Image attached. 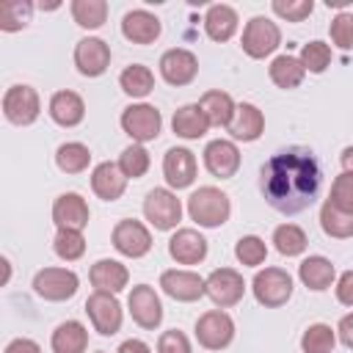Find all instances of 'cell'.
<instances>
[{"mask_svg":"<svg viewBox=\"0 0 353 353\" xmlns=\"http://www.w3.org/2000/svg\"><path fill=\"white\" fill-rule=\"evenodd\" d=\"M339 163H342V171L353 174V146H345L342 154H339Z\"/></svg>","mask_w":353,"mask_h":353,"instance_id":"cell-51","label":"cell"},{"mask_svg":"<svg viewBox=\"0 0 353 353\" xmlns=\"http://www.w3.org/2000/svg\"><path fill=\"white\" fill-rule=\"evenodd\" d=\"M143 215L157 232H171L182 221V201L171 188H152L143 199Z\"/></svg>","mask_w":353,"mask_h":353,"instance_id":"cell-5","label":"cell"},{"mask_svg":"<svg viewBox=\"0 0 353 353\" xmlns=\"http://www.w3.org/2000/svg\"><path fill=\"white\" fill-rule=\"evenodd\" d=\"M41 113V99H39V91L33 85H25V83H17V85H8L6 94H3V116L17 124V127H28L39 119Z\"/></svg>","mask_w":353,"mask_h":353,"instance_id":"cell-8","label":"cell"},{"mask_svg":"<svg viewBox=\"0 0 353 353\" xmlns=\"http://www.w3.org/2000/svg\"><path fill=\"white\" fill-rule=\"evenodd\" d=\"M88 279L97 292H121L130 281V270L119 259H97L88 270Z\"/></svg>","mask_w":353,"mask_h":353,"instance_id":"cell-27","label":"cell"},{"mask_svg":"<svg viewBox=\"0 0 353 353\" xmlns=\"http://www.w3.org/2000/svg\"><path fill=\"white\" fill-rule=\"evenodd\" d=\"M52 353H85L88 350V328L80 320H63L55 325L50 336Z\"/></svg>","mask_w":353,"mask_h":353,"instance_id":"cell-29","label":"cell"},{"mask_svg":"<svg viewBox=\"0 0 353 353\" xmlns=\"http://www.w3.org/2000/svg\"><path fill=\"white\" fill-rule=\"evenodd\" d=\"M204 168L218 179H232L240 171V149L229 138H215L204 146Z\"/></svg>","mask_w":353,"mask_h":353,"instance_id":"cell-18","label":"cell"},{"mask_svg":"<svg viewBox=\"0 0 353 353\" xmlns=\"http://www.w3.org/2000/svg\"><path fill=\"white\" fill-rule=\"evenodd\" d=\"M94 353H105V350H94Z\"/></svg>","mask_w":353,"mask_h":353,"instance_id":"cell-52","label":"cell"},{"mask_svg":"<svg viewBox=\"0 0 353 353\" xmlns=\"http://www.w3.org/2000/svg\"><path fill=\"white\" fill-rule=\"evenodd\" d=\"M157 66H160V77L168 85H176V88L190 85L196 80V74H199V58L190 50H185V47L165 50L160 55V63Z\"/></svg>","mask_w":353,"mask_h":353,"instance_id":"cell-14","label":"cell"},{"mask_svg":"<svg viewBox=\"0 0 353 353\" xmlns=\"http://www.w3.org/2000/svg\"><path fill=\"white\" fill-rule=\"evenodd\" d=\"M52 251L63 262H77L85 254V237H83V232H77V229H58L55 232V240H52Z\"/></svg>","mask_w":353,"mask_h":353,"instance_id":"cell-40","label":"cell"},{"mask_svg":"<svg viewBox=\"0 0 353 353\" xmlns=\"http://www.w3.org/2000/svg\"><path fill=\"white\" fill-rule=\"evenodd\" d=\"M268 74H270V80H273L279 88L290 91V88H298V85L303 83L306 69H303V63H301V58H298V55L284 52V55H276V58L270 61Z\"/></svg>","mask_w":353,"mask_h":353,"instance_id":"cell-31","label":"cell"},{"mask_svg":"<svg viewBox=\"0 0 353 353\" xmlns=\"http://www.w3.org/2000/svg\"><path fill=\"white\" fill-rule=\"evenodd\" d=\"M91 163V149L80 141H66L55 149V165L63 174H83Z\"/></svg>","mask_w":353,"mask_h":353,"instance_id":"cell-34","label":"cell"},{"mask_svg":"<svg viewBox=\"0 0 353 353\" xmlns=\"http://www.w3.org/2000/svg\"><path fill=\"white\" fill-rule=\"evenodd\" d=\"M160 290L168 298L179 301V303H193L201 295H207V281L199 273H193V270L171 268V270H163L160 273Z\"/></svg>","mask_w":353,"mask_h":353,"instance_id":"cell-15","label":"cell"},{"mask_svg":"<svg viewBox=\"0 0 353 353\" xmlns=\"http://www.w3.org/2000/svg\"><path fill=\"white\" fill-rule=\"evenodd\" d=\"M328 201L339 210H347L353 212V174L342 171L334 182H331V193H328Z\"/></svg>","mask_w":353,"mask_h":353,"instance_id":"cell-45","label":"cell"},{"mask_svg":"<svg viewBox=\"0 0 353 353\" xmlns=\"http://www.w3.org/2000/svg\"><path fill=\"white\" fill-rule=\"evenodd\" d=\"M234 256H237V262L245 265V268H259V265L268 259V245H265V240H262L259 234H245V237L237 240Z\"/></svg>","mask_w":353,"mask_h":353,"instance_id":"cell-42","label":"cell"},{"mask_svg":"<svg viewBox=\"0 0 353 353\" xmlns=\"http://www.w3.org/2000/svg\"><path fill=\"white\" fill-rule=\"evenodd\" d=\"M204 281H207V298L215 303V309L237 306L245 295L243 273H237L234 268H215Z\"/></svg>","mask_w":353,"mask_h":353,"instance_id":"cell-12","label":"cell"},{"mask_svg":"<svg viewBox=\"0 0 353 353\" xmlns=\"http://www.w3.org/2000/svg\"><path fill=\"white\" fill-rule=\"evenodd\" d=\"M69 11H72V19H74L83 30H97V28L105 25L110 8H108L105 0H72Z\"/></svg>","mask_w":353,"mask_h":353,"instance_id":"cell-35","label":"cell"},{"mask_svg":"<svg viewBox=\"0 0 353 353\" xmlns=\"http://www.w3.org/2000/svg\"><path fill=\"white\" fill-rule=\"evenodd\" d=\"M237 25H240V17H237V11H234L232 6H226V3H212V6L207 8V14H204V33H207L212 41H218V44L229 41V39L237 33Z\"/></svg>","mask_w":353,"mask_h":353,"instance_id":"cell-28","label":"cell"},{"mask_svg":"<svg viewBox=\"0 0 353 353\" xmlns=\"http://www.w3.org/2000/svg\"><path fill=\"white\" fill-rule=\"evenodd\" d=\"M334 290H336V301H339L342 306H353V270L339 273Z\"/></svg>","mask_w":353,"mask_h":353,"instance_id":"cell-47","label":"cell"},{"mask_svg":"<svg viewBox=\"0 0 353 353\" xmlns=\"http://www.w3.org/2000/svg\"><path fill=\"white\" fill-rule=\"evenodd\" d=\"M152 165V157L146 152L143 143H130L121 154H119V168L127 179H141Z\"/></svg>","mask_w":353,"mask_h":353,"instance_id":"cell-39","label":"cell"},{"mask_svg":"<svg viewBox=\"0 0 353 353\" xmlns=\"http://www.w3.org/2000/svg\"><path fill=\"white\" fill-rule=\"evenodd\" d=\"M3 353H41V345L36 339H28V336H17L6 345Z\"/></svg>","mask_w":353,"mask_h":353,"instance_id":"cell-48","label":"cell"},{"mask_svg":"<svg viewBox=\"0 0 353 353\" xmlns=\"http://www.w3.org/2000/svg\"><path fill=\"white\" fill-rule=\"evenodd\" d=\"M226 130H229L232 141L251 143V141H256V138L265 132V116H262V110H259L256 105L240 102L237 110H234V119H232V124H229Z\"/></svg>","mask_w":353,"mask_h":353,"instance_id":"cell-25","label":"cell"},{"mask_svg":"<svg viewBox=\"0 0 353 353\" xmlns=\"http://www.w3.org/2000/svg\"><path fill=\"white\" fill-rule=\"evenodd\" d=\"M320 226H323V232H325L328 237H334V240H347V237H353V212L339 210V207H334V204L325 199L323 207H320Z\"/></svg>","mask_w":353,"mask_h":353,"instance_id":"cell-33","label":"cell"},{"mask_svg":"<svg viewBox=\"0 0 353 353\" xmlns=\"http://www.w3.org/2000/svg\"><path fill=\"white\" fill-rule=\"evenodd\" d=\"M116 353H152V347L143 339H124Z\"/></svg>","mask_w":353,"mask_h":353,"instance_id":"cell-50","label":"cell"},{"mask_svg":"<svg viewBox=\"0 0 353 353\" xmlns=\"http://www.w3.org/2000/svg\"><path fill=\"white\" fill-rule=\"evenodd\" d=\"M110 243L113 248L121 254V256H130V259H141L152 251V232L146 229V223L135 221V218H121L116 226H113V234H110Z\"/></svg>","mask_w":353,"mask_h":353,"instance_id":"cell-11","label":"cell"},{"mask_svg":"<svg viewBox=\"0 0 353 353\" xmlns=\"http://www.w3.org/2000/svg\"><path fill=\"white\" fill-rule=\"evenodd\" d=\"M251 292L259 306L279 309L292 298V276L284 268H262L251 281Z\"/></svg>","mask_w":353,"mask_h":353,"instance_id":"cell-4","label":"cell"},{"mask_svg":"<svg viewBox=\"0 0 353 353\" xmlns=\"http://www.w3.org/2000/svg\"><path fill=\"white\" fill-rule=\"evenodd\" d=\"M273 245L281 256H301L309 245V237L298 223H281L273 229Z\"/></svg>","mask_w":353,"mask_h":353,"instance_id":"cell-36","label":"cell"},{"mask_svg":"<svg viewBox=\"0 0 353 353\" xmlns=\"http://www.w3.org/2000/svg\"><path fill=\"white\" fill-rule=\"evenodd\" d=\"M196 171H199V163H196V154L185 146H171L163 157V176L168 182L171 190H182V188H190L196 182Z\"/></svg>","mask_w":353,"mask_h":353,"instance_id":"cell-17","label":"cell"},{"mask_svg":"<svg viewBox=\"0 0 353 353\" xmlns=\"http://www.w3.org/2000/svg\"><path fill=\"white\" fill-rule=\"evenodd\" d=\"M121 130L132 138V143H149L160 135L163 130V116L154 105H146V102H135V105H127L121 110Z\"/></svg>","mask_w":353,"mask_h":353,"instance_id":"cell-6","label":"cell"},{"mask_svg":"<svg viewBox=\"0 0 353 353\" xmlns=\"http://www.w3.org/2000/svg\"><path fill=\"white\" fill-rule=\"evenodd\" d=\"M80 287V279L69 268H41L33 276V292L50 303L69 301Z\"/></svg>","mask_w":353,"mask_h":353,"instance_id":"cell-9","label":"cell"},{"mask_svg":"<svg viewBox=\"0 0 353 353\" xmlns=\"http://www.w3.org/2000/svg\"><path fill=\"white\" fill-rule=\"evenodd\" d=\"M298 58H301V63H303L306 72L323 74V72L331 66V44L314 39V41H309V44L301 47V55H298Z\"/></svg>","mask_w":353,"mask_h":353,"instance_id":"cell-41","label":"cell"},{"mask_svg":"<svg viewBox=\"0 0 353 353\" xmlns=\"http://www.w3.org/2000/svg\"><path fill=\"white\" fill-rule=\"evenodd\" d=\"M47 113L58 127H77L85 119V102H83V97L77 91L63 88V91H55L50 97Z\"/></svg>","mask_w":353,"mask_h":353,"instance_id":"cell-22","label":"cell"},{"mask_svg":"<svg viewBox=\"0 0 353 353\" xmlns=\"http://www.w3.org/2000/svg\"><path fill=\"white\" fill-rule=\"evenodd\" d=\"M91 190L102 199V201H116L124 196L127 190V176L121 174L119 163H99L94 171H91Z\"/></svg>","mask_w":353,"mask_h":353,"instance_id":"cell-23","label":"cell"},{"mask_svg":"<svg viewBox=\"0 0 353 353\" xmlns=\"http://www.w3.org/2000/svg\"><path fill=\"white\" fill-rule=\"evenodd\" d=\"M127 309L130 317L143 328V331H154L163 323V303L160 295L154 292V287L149 284H135L127 295Z\"/></svg>","mask_w":353,"mask_h":353,"instance_id":"cell-13","label":"cell"},{"mask_svg":"<svg viewBox=\"0 0 353 353\" xmlns=\"http://www.w3.org/2000/svg\"><path fill=\"white\" fill-rule=\"evenodd\" d=\"M270 11L284 22H303L314 11V3L312 0H273Z\"/></svg>","mask_w":353,"mask_h":353,"instance_id":"cell-43","label":"cell"},{"mask_svg":"<svg viewBox=\"0 0 353 353\" xmlns=\"http://www.w3.org/2000/svg\"><path fill=\"white\" fill-rule=\"evenodd\" d=\"M196 342L204 350H223L234 339V320L223 309H210L196 320Z\"/></svg>","mask_w":353,"mask_h":353,"instance_id":"cell-7","label":"cell"},{"mask_svg":"<svg viewBox=\"0 0 353 353\" xmlns=\"http://www.w3.org/2000/svg\"><path fill=\"white\" fill-rule=\"evenodd\" d=\"M171 130L176 138H185V141H199L207 135L210 130V121L201 110L199 102H188L182 108L174 110V119H171Z\"/></svg>","mask_w":353,"mask_h":353,"instance_id":"cell-24","label":"cell"},{"mask_svg":"<svg viewBox=\"0 0 353 353\" xmlns=\"http://www.w3.org/2000/svg\"><path fill=\"white\" fill-rule=\"evenodd\" d=\"M119 85H121V91H124L127 97L143 99V97H149L152 88H154V74H152V69L143 66V63H130V66L119 74Z\"/></svg>","mask_w":353,"mask_h":353,"instance_id":"cell-32","label":"cell"},{"mask_svg":"<svg viewBox=\"0 0 353 353\" xmlns=\"http://www.w3.org/2000/svg\"><path fill=\"white\" fill-rule=\"evenodd\" d=\"M157 353H193V347L179 328H168L157 336Z\"/></svg>","mask_w":353,"mask_h":353,"instance_id":"cell-46","label":"cell"},{"mask_svg":"<svg viewBox=\"0 0 353 353\" xmlns=\"http://www.w3.org/2000/svg\"><path fill=\"white\" fill-rule=\"evenodd\" d=\"M74 66L83 77H99L110 66V44L99 36H85L74 44Z\"/></svg>","mask_w":353,"mask_h":353,"instance_id":"cell-16","label":"cell"},{"mask_svg":"<svg viewBox=\"0 0 353 353\" xmlns=\"http://www.w3.org/2000/svg\"><path fill=\"white\" fill-rule=\"evenodd\" d=\"M85 314H88L94 331L102 334V336H113L121 328V320H124L119 298L113 292H97V290L85 298Z\"/></svg>","mask_w":353,"mask_h":353,"instance_id":"cell-10","label":"cell"},{"mask_svg":"<svg viewBox=\"0 0 353 353\" xmlns=\"http://www.w3.org/2000/svg\"><path fill=\"white\" fill-rule=\"evenodd\" d=\"M298 279L303 287H309L312 292H323L336 281V268L328 256L312 254L298 265Z\"/></svg>","mask_w":353,"mask_h":353,"instance_id":"cell-26","label":"cell"},{"mask_svg":"<svg viewBox=\"0 0 353 353\" xmlns=\"http://www.w3.org/2000/svg\"><path fill=\"white\" fill-rule=\"evenodd\" d=\"M30 14H33L30 0H6L0 6V30H6V33L22 30L30 22Z\"/></svg>","mask_w":353,"mask_h":353,"instance_id":"cell-38","label":"cell"},{"mask_svg":"<svg viewBox=\"0 0 353 353\" xmlns=\"http://www.w3.org/2000/svg\"><path fill=\"white\" fill-rule=\"evenodd\" d=\"M160 33H163L160 19L146 8H132L121 17V36L132 44H141V47L154 44L160 39Z\"/></svg>","mask_w":353,"mask_h":353,"instance_id":"cell-19","label":"cell"},{"mask_svg":"<svg viewBox=\"0 0 353 353\" xmlns=\"http://www.w3.org/2000/svg\"><path fill=\"white\" fill-rule=\"evenodd\" d=\"M323 188V171L312 149L290 146L276 152L259 171V190L265 201L281 215L309 210Z\"/></svg>","mask_w":353,"mask_h":353,"instance_id":"cell-1","label":"cell"},{"mask_svg":"<svg viewBox=\"0 0 353 353\" xmlns=\"http://www.w3.org/2000/svg\"><path fill=\"white\" fill-rule=\"evenodd\" d=\"M199 105H201V110H204L210 127H229L232 119H234V110H237L234 99H232L226 91H221V88L204 91L201 99H199Z\"/></svg>","mask_w":353,"mask_h":353,"instance_id":"cell-30","label":"cell"},{"mask_svg":"<svg viewBox=\"0 0 353 353\" xmlns=\"http://www.w3.org/2000/svg\"><path fill=\"white\" fill-rule=\"evenodd\" d=\"M336 336H339V342H342L347 350H353V312H347V314L336 323Z\"/></svg>","mask_w":353,"mask_h":353,"instance_id":"cell-49","label":"cell"},{"mask_svg":"<svg viewBox=\"0 0 353 353\" xmlns=\"http://www.w3.org/2000/svg\"><path fill=\"white\" fill-rule=\"evenodd\" d=\"M88 218H91L88 201L80 193H74V190L61 193L52 201V223L58 229H77V232H83L88 226Z\"/></svg>","mask_w":353,"mask_h":353,"instance_id":"cell-20","label":"cell"},{"mask_svg":"<svg viewBox=\"0 0 353 353\" xmlns=\"http://www.w3.org/2000/svg\"><path fill=\"white\" fill-rule=\"evenodd\" d=\"M168 254L176 265H199L207 256V240L199 229H176L168 240Z\"/></svg>","mask_w":353,"mask_h":353,"instance_id":"cell-21","label":"cell"},{"mask_svg":"<svg viewBox=\"0 0 353 353\" xmlns=\"http://www.w3.org/2000/svg\"><path fill=\"white\" fill-rule=\"evenodd\" d=\"M188 215L196 221L201 229H218L229 221L232 215V201L229 196L215 188V185H201L188 196Z\"/></svg>","mask_w":353,"mask_h":353,"instance_id":"cell-2","label":"cell"},{"mask_svg":"<svg viewBox=\"0 0 353 353\" xmlns=\"http://www.w3.org/2000/svg\"><path fill=\"white\" fill-rule=\"evenodd\" d=\"M331 41L339 50H353V11H339L328 25Z\"/></svg>","mask_w":353,"mask_h":353,"instance_id":"cell-44","label":"cell"},{"mask_svg":"<svg viewBox=\"0 0 353 353\" xmlns=\"http://www.w3.org/2000/svg\"><path fill=\"white\" fill-rule=\"evenodd\" d=\"M336 345V328L328 323H312L301 334V350L303 353H331Z\"/></svg>","mask_w":353,"mask_h":353,"instance_id":"cell-37","label":"cell"},{"mask_svg":"<svg viewBox=\"0 0 353 353\" xmlns=\"http://www.w3.org/2000/svg\"><path fill=\"white\" fill-rule=\"evenodd\" d=\"M281 44V30L279 25L270 19V17H251L243 28V36H240V47L248 58L254 61H262L268 55H273Z\"/></svg>","mask_w":353,"mask_h":353,"instance_id":"cell-3","label":"cell"}]
</instances>
